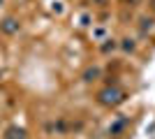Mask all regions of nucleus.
<instances>
[{"label":"nucleus","instance_id":"f257e3e1","mask_svg":"<svg viewBox=\"0 0 155 139\" xmlns=\"http://www.w3.org/2000/svg\"><path fill=\"white\" fill-rule=\"evenodd\" d=\"M100 100H102L104 104H118V102L125 100V93L118 91V88H104V91L100 93Z\"/></svg>","mask_w":155,"mask_h":139},{"label":"nucleus","instance_id":"20e7f679","mask_svg":"<svg viewBox=\"0 0 155 139\" xmlns=\"http://www.w3.org/2000/svg\"><path fill=\"white\" fill-rule=\"evenodd\" d=\"M9 139H23V130H9Z\"/></svg>","mask_w":155,"mask_h":139},{"label":"nucleus","instance_id":"39448f33","mask_svg":"<svg viewBox=\"0 0 155 139\" xmlns=\"http://www.w3.org/2000/svg\"><path fill=\"white\" fill-rule=\"evenodd\" d=\"M123 49H127V51H132V49H134V44H132V40H125Z\"/></svg>","mask_w":155,"mask_h":139},{"label":"nucleus","instance_id":"f03ea898","mask_svg":"<svg viewBox=\"0 0 155 139\" xmlns=\"http://www.w3.org/2000/svg\"><path fill=\"white\" fill-rule=\"evenodd\" d=\"M97 77H100V70H97V67H91V70L84 74V79H86V81H95Z\"/></svg>","mask_w":155,"mask_h":139},{"label":"nucleus","instance_id":"7ed1b4c3","mask_svg":"<svg viewBox=\"0 0 155 139\" xmlns=\"http://www.w3.org/2000/svg\"><path fill=\"white\" fill-rule=\"evenodd\" d=\"M2 28H5L7 33H16V28H19V26H14V21H12V19H7L5 23H2Z\"/></svg>","mask_w":155,"mask_h":139}]
</instances>
